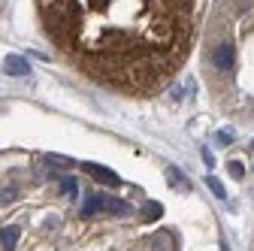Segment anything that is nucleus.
Segmentation results:
<instances>
[{
    "mask_svg": "<svg viewBox=\"0 0 254 251\" xmlns=\"http://www.w3.org/2000/svg\"><path fill=\"white\" fill-rule=\"evenodd\" d=\"M18 236H21V230H18L15 224H9V227L0 230V245H3L6 251H12V248L18 245Z\"/></svg>",
    "mask_w": 254,
    "mask_h": 251,
    "instance_id": "5",
    "label": "nucleus"
},
{
    "mask_svg": "<svg viewBox=\"0 0 254 251\" xmlns=\"http://www.w3.org/2000/svg\"><path fill=\"white\" fill-rule=\"evenodd\" d=\"M85 170H88V176H94L97 182H103V185H109V188H118V185H121V179H118L109 167H100V164H85Z\"/></svg>",
    "mask_w": 254,
    "mask_h": 251,
    "instance_id": "3",
    "label": "nucleus"
},
{
    "mask_svg": "<svg viewBox=\"0 0 254 251\" xmlns=\"http://www.w3.org/2000/svg\"><path fill=\"white\" fill-rule=\"evenodd\" d=\"M218 139H221V142H230V139H233V130H221Z\"/></svg>",
    "mask_w": 254,
    "mask_h": 251,
    "instance_id": "13",
    "label": "nucleus"
},
{
    "mask_svg": "<svg viewBox=\"0 0 254 251\" xmlns=\"http://www.w3.org/2000/svg\"><path fill=\"white\" fill-rule=\"evenodd\" d=\"M167 179H170V185H173V188H179V191H190V182H188L176 167H167Z\"/></svg>",
    "mask_w": 254,
    "mask_h": 251,
    "instance_id": "6",
    "label": "nucleus"
},
{
    "mask_svg": "<svg viewBox=\"0 0 254 251\" xmlns=\"http://www.w3.org/2000/svg\"><path fill=\"white\" fill-rule=\"evenodd\" d=\"M203 161H206V167H209V170L215 167V154H212L209 148H203Z\"/></svg>",
    "mask_w": 254,
    "mask_h": 251,
    "instance_id": "12",
    "label": "nucleus"
},
{
    "mask_svg": "<svg viewBox=\"0 0 254 251\" xmlns=\"http://www.w3.org/2000/svg\"><path fill=\"white\" fill-rule=\"evenodd\" d=\"M76 191H79V182H76V179H70V176H67V179H61V194H67V197L73 200Z\"/></svg>",
    "mask_w": 254,
    "mask_h": 251,
    "instance_id": "8",
    "label": "nucleus"
},
{
    "mask_svg": "<svg viewBox=\"0 0 254 251\" xmlns=\"http://www.w3.org/2000/svg\"><path fill=\"white\" fill-rule=\"evenodd\" d=\"M3 70L9 76H30V64H27V58H21V55H6Z\"/></svg>",
    "mask_w": 254,
    "mask_h": 251,
    "instance_id": "4",
    "label": "nucleus"
},
{
    "mask_svg": "<svg viewBox=\"0 0 254 251\" xmlns=\"http://www.w3.org/2000/svg\"><path fill=\"white\" fill-rule=\"evenodd\" d=\"M97 212H109V215H130L133 206L127 200L109 197V194H88V200L82 203V218H94Z\"/></svg>",
    "mask_w": 254,
    "mask_h": 251,
    "instance_id": "1",
    "label": "nucleus"
},
{
    "mask_svg": "<svg viewBox=\"0 0 254 251\" xmlns=\"http://www.w3.org/2000/svg\"><path fill=\"white\" fill-rule=\"evenodd\" d=\"M161 215H164L161 203H145L142 206V218H145V221H154V218H161Z\"/></svg>",
    "mask_w": 254,
    "mask_h": 251,
    "instance_id": "7",
    "label": "nucleus"
},
{
    "mask_svg": "<svg viewBox=\"0 0 254 251\" xmlns=\"http://www.w3.org/2000/svg\"><path fill=\"white\" fill-rule=\"evenodd\" d=\"M230 176H233V179H242V176H245V167H242L239 161H230Z\"/></svg>",
    "mask_w": 254,
    "mask_h": 251,
    "instance_id": "11",
    "label": "nucleus"
},
{
    "mask_svg": "<svg viewBox=\"0 0 254 251\" xmlns=\"http://www.w3.org/2000/svg\"><path fill=\"white\" fill-rule=\"evenodd\" d=\"M212 64L218 67V70H233V64H236V52H233V46L230 43H224V46H218L215 49V55H212Z\"/></svg>",
    "mask_w": 254,
    "mask_h": 251,
    "instance_id": "2",
    "label": "nucleus"
},
{
    "mask_svg": "<svg viewBox=\"0 0 254 251\" xmlns=\"http://www.w3.org/2000/svg\"><path fill=\"white\" fill-rule=\"evenodd\" d=\"M46 164H58V167H73V158H64V154H43Z\"/></svg>",
    "mask_w": 254,
    "mask_h": 251,
    "instance_id": "10",
    "label": "nucleus"
},
{
    "mask_svg": "<svg viewBox=\"0 0 254 251\" xmlns=\"http://www.w3.org/2000/svg\"><path fill=\"white\" fill-rule=\"evenodd\" d=\"M206 182H209V188H212V194H215L218 200H227V191H224V185H221V179H215V176H209Z\"/></svg>",
    "mask_w": 254,
    "mask_h": 251,
    "instance_id": "9",
    "label": "nucleus"
}]
</instances>
